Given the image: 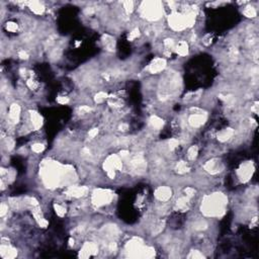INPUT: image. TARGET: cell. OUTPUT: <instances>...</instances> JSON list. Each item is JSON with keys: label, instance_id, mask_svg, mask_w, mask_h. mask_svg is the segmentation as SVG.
Wrapping results in <instances>:
<instances>
[{"label": "cell", "instance_id": "cell-38", "mask_svg": "<svg viewBox=\"0 0 259 259\" xmlns=\"http://www.w3.org/2000/svg\"><path fill=\"white\" fill-rule=\"evenodd\" d=\"M18 56H20V58H21V59H27V54L24 52V51H20V54H18Z\"/></svg>", "mask_w": 259, "mask_h": 259}, {"label": "cell", "instance_id": "cell-14", "mask_svg": "<svg viewBox=\"0 0 259 259\" xmlns=\"http://www.w3.org/2000/svg\"><path fill=\"white\" fill-rule=\"evenodd\" d=\"M33 214H34V219L37 220V224H39L42 228H46V227L48 226V222H47V221L45 220V218L43 217V215H42V213H41L40 210H37V208H34Z\"/></svg>", "mask_w": 259, "mask_h": 259}, {"label": "cell", "instance_id": "cell-19", "mask_svg": "<svg viewBox=\"0 0 259 259\" xmlns=\"http://www.w3.org/2000/svg\"><path fill=\"white\" fill-rule=\"evenodd\" d=\"M175 48H176L175 49L176 52H177L178 55H180V56H184L188 52V46L185 42H179L178 45L176 46Z\"/></svg>", "mask_w": 259, "mask_h": 259}, {"label": "cell", "instance_id": "cell-16", "mask_svg": "<svg viewBox=\"0 0 259 259\" xmlns=\"http://www.w3.org/2000/svg\"><path fill=\"white\" fill-rule=\"evenodd\" d=\"M31 122H33L34 128L37 130L42 127L43 125V119L37 112H31Z\"/></svg>", "mask_w": 259, "mask_h": 259}, {"label": "cell", "instance_id": "cell-27", "mask_svg": "<svg viewBox=\"0 0 259 259\" xmlns=\"http://www.w3.org/2000/svg\"><path fill=\"white\" fill-rule=\"evenodd\" d=\"M44 148H45V147H44V145H42V144H34V145H33L31 149H33L34 152L41 153L44 150Z\"/></svg>", "mask_w": 259, "mask_h": 259}, {"label": "cell", "instance_id": "cell-24", "mask_svg": "<svg viewBox=\"0 0 259 259\" xmlns=\"http://www.w3.org/2000/svg\"><path fill=\"white\" fill-rule=\"evenodd\" d=\"M187 154H188V158H189V159L193 160L194 158L197 157V148L195 147V146L191 147V148H189V150H188Z\"/></svg>", "mask_w": 259, "mask_h": 259}, {"label": "cell", "instance_id": "cell-2", "mask_svg": "<svg viewBox=\"0 0 259 259\" xmlns=\"http://www.w3.org/2000/svg\"><path fill=\"white\" fill-rule=\"evenodd\" d=\"M63 168L57 163L49 162L45 164L42 170V175L44 181L49 187H55L61 181L63 175Z\"/></svg>", "mask_w": 259, "mask_h": 259}, {"label": "cell", "instance_id": "cell-12", "mask_svg": "<svg viewBox=\"0 0 259 259\" xmlns=\"http://www.w3.org/2000/svg\"><path fill=\"white\" fill-rule=\"evenodd\" d=\"M204 122H206V115H193L189 118V124L195 128L200 127Z\"/></svg>", "mask_w": 259, "mask_h": 259}, {"label": "cell", "instance_id": "cell-29", "mask_svg": "<svg viewBox=\"0 0 259 259\" xmlns=\"http://www.w3.org/2000/svg\"><path fill=\"white\" fill-rule=\"evenodd\" d=\"M139 34H140V33H139V30H137V28H136V30H134L133 31H131V33H130V34H129V40H135L136 37H139Z\"/></svg>", "mask_w": 259, "mask_h": 259}, {"label": "cell", "instance_id": "cell-1", "mask_svg": "<svg viewBox=\"0 0 259 259\" xmlns=\"http://www.w3.org/2000/svg\"><path fill=\"white\" fill-rule=\"evenodd\" d=\"M226 197L222 193H215L204 198L201 211L208 217H219L225 213Z\"/></svg>", "mask_w": 259, "mask_h": 259}, {"label": "cell", "instance_id": "cell-32", "mask_svg": "<svg viewBox=\"0 0 259 259\" xmlns=\"http://www.w3.org/2000/svg\"><path fill=\"white\" fill-rule=\"evenodd\" d=\"M178 146V141L177 140H174V139H173V140H170V142H169V148H170V150H173V149H175L176 147Z\"/></svg>", "mask_w": 259, "mask_h": 259}, {"label": "cell", "instance_id": "cell-22", "mask_svg": "<svg viewBox=\"0 0 259 259\" xmlns=\"http://www.w3.org/2000/svg\"><path fill=\"white\" fill-rule=\"evenodd\" d=\"M187 200H188V197H181L179 198V200H177V204H176V207H177L178 208H184L186 207V204H187Z\"/></svg>", "mask_w": 259, "mask_h": 259}, {"label": "cell", "instance_id": "cell-11", "mask_svg": "<svg viewBox=\"0 0 259 259\" xmlns=\"http://www.w3.org/2000/svg\"><path fill=\"white\" fill-rule=\"evenodd\" d=\"M20 107L17 104H12L10 105V108H9V119H10L11 122H17L18 119H20Z\"/></svg>", "mask_w": 259, "mask_h": 259}, {"label": "cell", "instance_id": "cell-31", "mask_svg": "<svg viewBox=\"0 0 259 259\" xmlns=\"http://www.w3.org/2000/svg\"><path fill=\"white\" fill-rule=\"evenodd\" d=\"M185 193H186V197L189 198V197H193L194 193H195V191H194L193 188L187 187V188L185 189Z\"/></svg>", "mask_w": 259, "mask_h": 259}, {"label": "cell", "instance_id": "cell-25", "mask_svg": "<svg viewBox=\"0 0 259 259\" xmlns=\"http://www.w3.org/2000/svg\"><path fill=\"white\" fill-rule=\"evenodd\" d=\"M107 97V94L106 93H104V92H99V93H97L96 95H95V101L97 102V103H100V102H102L104 99H105Z\"/></svg>", "mask_w": 259, "mask_h": 259}, {"label": "cell", "instance_id": "cell-23", "mask_svg": "<svg viewBox=\"0 0 259 259\" xmlns=\"http://www.w3.org/2000/svg\"><path fill=\"white\" fill-rule=\"evenodd\" d=\"M244 14L247 17H254L256 16V10L253 7H247L244 10Z\"/></svg>", "mask_w": 259, "mask_h": 259}, {"label": "cell", "instance_id": "cell-26", "mask_svg": "<svg viewBox=\"0 0 259 259\" xmlns=\"http://www.w3.org/2000/svg\"><path fill=\"white\" fill-rule=\"evenodd\" d=\"M55 210H56L57 215L60 216V217H63L65 215V213H66L65 208H63L62 206H60V204H55Z\"/></svg>", "mask_w": 259, "mask_h": 259}, {"label": "cell", "instance_id": "cell-17", "mask_svg": "<svg viewBox=\"0 0 259 259\" xmlns=\"http://www.w3.org/2000/svg\"><path fill=\"white\" fill-rule=\"evenodd\" d=\"M204 168L211 173H217V172H219L220 167H219V163H218L216 160H211V161L207 162V164L204 165Z\"/></svg>", "mask_w": 259, "mask_h": 259}, {"label": "cell", "instance_id": "cell-3", "mask_svg": "<svg viewBox=\"0 0 259 259\" xmlns=\"http://www.w3.org/2000/svg\"><path fill=\"white\" fill-rule=\"evenodd\" d=\"M143 13L148 20H156L162 15L163 9L161 7L160 2H145L143 6Z\"/></svg>", "mask_w": 259, "mask_h": 259}, {"label": "cell", "instance_id": "cell-18", "mask_svg": "<svg viewBox=\"0 0 259 259\" xmlns=\"http://www.w3.org/2000/svg\"><path fill=\"white\" fill-rule=\"evenodd\" d=\"M30 7L31 10H33L34 13H37V14L43 13L44 10H45V8H44V6H43L42 3L37 2V1L30 2Z\"/></svg>", "mask_w": 259, "mask_h": 259}, {"label": "cell", "instance_id": "cell-7", "mask_svg": "<svg viewBox=\"0 0 259 259\" xmlns=\"http://www.w3.org/2000/svg\"><path fill=\"white\" fill-rule=\"evenodd\" d=\"M98 251L97 249V246L94 244V243H86L83 248L81 249L80 253H79V256L80 257H83V258H87V257H90L92 255H95Z\"/></svg>", "mask_w": 259, "mask_h": 259}, {"label": "cell", "instance_id": "cell-10", "mask_svg": "<svg viewBox=\"0 0 259 259\" xmlns=\"http://www.w3.org/2000/svg\"><path fill=\"white\" fill-rule=\"evenodd\" d=\"M166 66V62L164 59H161V58H157L155 59L154 61L151 63L150 67H149V70L151 73H158V72L162 71Z\"/></svg>", "mask_w": 259, "mask_h": 259}, {"label": "cell", "instance_id": "cell-5", "mask_svg": "<svg viewBox=\"0 0 259 259\" xmlns=\"http://www.w3.org/2000/svg\"><path fill=\"white\" fill-rule=\"evenodd\" d=\"M169 24L175 30H181L186 27V20L184 15L174 13L169 17Z\"/></svg>", "mask_w": 259, "mask_h": 259}, {"label": "cell", "instance_id": "cell-33", "mask_svg": "<svg viewBox=\"0 0 259 259\" xmlns=\"http://www.w3.org/2000/svg\"><path fill=\"white\" fill-rule=\"evenodd\" d=\"M7 30H9V31H15L17 30V26H16V23H7Z\"/></svg>", "mask_w": 259, "mask_h": 259}, {"label": "cell", "instance_id": "cell-35", "mask_svg": "<svg viewBox=\"0 0 259 259\" xmlns=\"http://www.w3.org/2000/svg\"><path fill=\"white\" fill-rule=\"evenodd\" d=\"M165 45L168 47V48H173L174 47V42H173V40H166L165 41Z\"/></svg>", "mask_w": 259, "mask_h": 259}, {"label": "cell", "instance_id": "cell-6", "mask_svg": "<svg viewBox=\"0 0 259 259\" xmlns=\"http://www.w3.org/2000/svg\"><path fill=\"white\" fill-rule=\"evenodd\" d=\"M252 172H253V166H252V163L250 162L244 163L241 166V168L238 170L239 177L241 178L242 181L249 180V178H250L252 175Z\"/></svg>", "mask_w": 259, "mask_h": 259}, {"label": "cell", "instance_id": "cell-8", "mask_svg": "<svg viewBox=\"0 0 259 259\" xmlns=\"http://www.w3.org/2000/svg\"><path fill=\"white\" fill-rule=\"evenodd\" d=\"M87 190L88 189L85 186H70L67 189L66 193H67V195L73 197H81L87 193Z\"/></svg>", "mask_w": 259, "mask_h": 259}, {"label": "cell", "instance_id": "cell-15", "mask_svg": "<svg viewBox=\"0 0 259 259\" xmlns=\"http://www.w3.org/2000/svg\"><path fill=\"white\" fill-rule=\"evenodd\" d=\"M233 134H234V131L232 129H225L218 134V139H219L221 142H225L227 140H229V139L233 136Z\"/></svg>", "mask_w": 259, "mask_h": 259}, {"label": "cell", "instance_id": "cell-21", "mask_svg": "<svg viewBox=\"0 0 259 259\" xmlns=\"http://www.w3.org/2000/svg\"><path fill=\"white\" fill-rule=\"evenodd\" d=\"M176 169H177V171L179 173H185V172L188 171V167H187V165H186V163L183 162V161H181V162H179L177 164Z\"/></svg>", "mask_w": 259, "mask_h": 259}, {"label": "cell", "instance_id": "cell-13", "mask_svg": "<svg viewBox=\"0 0 259 259\" xmlns=\"http://www.w3.org/2000/svg\"><path fill=\"white\" fill-rule=\"evenodd\" d=\"M16 250L9 246H1V256L3 258H13L16 256Z\"/></svg>", "mask_w": 259, "mask_h": 259}, {"label": "cell", "instance_id": "cell-9", "mask_svg": "<svg viewBox=\"0 0 259 259\" xmlns=\"http://www.w3.org/2000/svg\"><path fill=\"white\" fill-rule=\"evenodd\" d=\"M171 189L165 186H161V187L157 188L155 191V197L161 201H166L171 197Z\"/></svg>", "mask_w": 259, "mask_h": 259}, {"label": "cell", "instance_id": "cell-4", "mask_svg": "<svg viewBox=\"0 0 259 259\" xmlns=\"http://www.w3.org/2000/svg\"><path fill=\"white\" fill-rule=\"evenodd\" d=\"M112 198V193L106 189H97L92 194V203L97 207L109 204Z\"/></svg>", "mask_w": 259, "mask_h": 259}, {"label": "cell", "instance_id": "cell-40", "mask_svg": "<svg viewBox=\"0 0 259 259\" xmlns=\"http://www.w3.org/2000/svg\"><path fill=\"white\" fill-rule=\"evenodd\" d=\"M85 12H86L87 14H91V13H93L94 10H93V8H91V7H90V8H87L86 10H85Z\"/></svg>", "mask_w": 259, "mask_h": 259}, {"label": "cell", "instance_id": "cell-37", "mask_svg": "<svg viewBox=\"0 0 259 259\" xmlns=\"http://www.w3.org/2000/svg\"><path fill=\"white\" fill-rule=\"evenodd\" d=\"M97 133H98V130H97V129H92L89 132V134H88V135H89L90 138H94L97 135Z\"/></svg>", "mask_w": 259, "mask_h": 259}, {"label": "cell", "instance_id": "cell-30", "mask_svg": "<svg viewBox=\"0 0 259 259\" xmlns=\"http://www.w3.org/2000/svg\"><path fill=\"white\" fill-rule=\"evenodd\" d=\"M189 258H203L204 255L200 253L198 251H191V253L189 254Z\"/></svg>", "mask_w": 259, "mask_h": 259}, {"label": "cell", "instance_id": "cell-34", "mask_svg": "<svg viewBox=\"0 0 259 259\" xmlns=\"http://www.w3.org/2000/svg\"><path fill=\"white\" fill-rule=\"evenodd\" d=\"M57 101H58L60 104H66L69 102V99L68 97H65V96H60L58 97V99H57Z\"/></svg>", "mask_w": 259, "mask_h": 259}, {"label": "cell", "instance_id": "cell-28", "mask_svg": "<svg viewBox=\"0 0 259 259\" xmlns=\"http://www.w3.org/2000/svg\"><path fill=\"white\" fill-rule=\"evenodd\" d=\"M124 6H125V9L127 10V12H132L133 8H134V4H133L132 1H126V2H124Z\"/></svg>", "mask_w": 259, "mask_h": 259}, {"label": "cell", "instance_id": "cell-20", "mask_svg": "<svg viewBox=\"0 0 259 259\" xmlns=\"http://www.w3.org/2000/svg\"><path fill=\"white\" fill-rule=\"evenodd\" d=\"M150 124L153 128L160 129L163 126V121L161 119L157 118V116H152V118L150 119Z\"/></svg>", "mask_w": 259, "mask_h": 259}, {"label": "cell", "instance_id": "cell-36", "mask_svg": "<svg viewBox=\"0 0 259 259\" xmlns=\"http://www.w3.org/2000/svg\"><path fill=\"white\" fill-rule=\"evenodd\" d=\"M7 210H8V208H7V206H6L5 204H1V216H4V215L6 214V211H7Z\"/></svg>", "mask_w": 259, "mask_h": 259}, {"label": "cell", "instance_id": "cell-39", "mask_svg": "<svg viewBox=\"0 0 259 259\" xmlns=\"http://www.w3.org/2000/svg\"><path fill=\"white\" fill-rule=\"evenodd\" d=\"M128 128H129V126H128V125H126V124H122V125L121 126V127H119V129H121V131H127Z\"/></svg>", "mask_w": 259, "mask_h": 259}]
</instances>
